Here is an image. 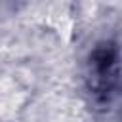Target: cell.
Returning <instances> with one entry per match:
<instances>
[{"label":"cell","mask_w":122,"mask_h":122,"mask_svg":"<svg viewBox=\"0 0 122 122\" xmlns=\"http://www.w3.org/2000/svg\"><path fill=\"white\" fill-rule=\"evenodd\" d=\"M118 86V48L112 42H101L90 55V88L92 92L109 101Z\"/></svg>","instance_id":"obj_1"}]
</instances>
